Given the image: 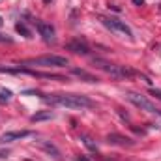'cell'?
<instances>
[{
    "label": "cell",
    "instance_id": "2",
    "mask_svg": "<svg viewBox=\"0 0 161 161\" xmlns=\"http://www.w3.org/2000/svg\"><path fill=\"white\" fill-rule=\"evenodd\" d=\"M92 62H94L96 68H99L101 71H105V73H109L111 77H116V79H131L133 75H137L131 68H127V66H118V64H111V62H107V60H103V58H94Z\"/></svg>",
    "mask_w": 161,
    "mask_h": 161
},
{
    "label": "cell",
    "instance_id": "7",
    "mask_svg": "<svg viewBox=\"0 0 161 161\" xmlns=\"http://www.w3.org/2000/svg\"><path fill=\"white\" fill-rule=\"evenodd\" d=\"M38 146H40V148L45 152V154H47V156H51L53 159L62 161V154H60V150H58L53 142H49V141H40V142H38Z\"/></svg>",
    "mask_w": 161,
    "mask_h": 161
},
{
    "label": "cell",
    "instance_id": "22",
    "mask_svg": "<svg viewBox=\"0 0 161 161\" xmlns=\"http://www.w3.org/2000/svg\"><path fill=\"white\" fill-rule=\"evenodd\" d=\"M0 26H2V17H0Z\"/></svg>",
    "mask_w": 161,
    "mask_h": 161
},
{
    "label": "cell",
    "instance_id": "10",
    "mask_svg": "<svg viewBox=\"0 0 161 161\" xmlns=\"http://www.w3.org/2000/svg\"><path fill=\"white\" fill-rule=\"evenodd\" d=\"M66 49H68V51H71V53H75V54H88V53H90L88 45H86L84 41H80V40L69 41V43L66 45Z\"/></svg>",
    "mask_w": 161,
    "mask_h": 161
},
{
    "label": "cell",
    "instance_id": "12",
    "mask_svg": "<svg viewBox=\"0 0 161 161\" xmlns=\"http://www.w3.org/2000/svg\"><path fill=\"white\" fill-rule=\"evenodd\" d=\"M51 118H54V114L51 113V111H41V113H36L34 116H30V120L32 122H41V120H51Z\"/></svg>",
    "mask_w": 161,
    "mask_h": 161
},
{
    "label": "cell",
    "instance_id": "6",
    "mask_svg": "<svg viewBox=\"0 0 161 161\" xmlns=\"http://www.w3.org/2000/svg\"><path fill=\"white\" fill-rule=\"evenodd\" d=\"M30 131H8L4 135H0V144H8V142H15V141H21L25 137H28Z\"/></svg>",
    "mask_w": 161,
    "mask_h": 161
},
{
    "label": "cell",
    "instance_id": "19",
    "mask_svg": "<svg viewBox=\"0 0 161 161\" xmlns=\"http://www.w3.org/2000/svg\"><path fill=\"white\" fill-rule=\"evenodd\" d=\"M75 161H90V159H88L86 156H77V159H75Z\"/></svg>",
    "mask_w": 161,
    "mask_h": 161
},
{
    "label": "cell",
    "instance_id": "11",
    "mask_svg": "<svg viewBox=\"0 0 161 161\" xmlns=\"http://www.w3.org/2000/svg\"><path fill=\"white\" fill-rule=\"evenodd\" d=\"M71 73H73L75 77H79V79L86 80V82H99V79H97L96 75H92V73H88V71H84V69H79V68H73Z\"/></svg>",
    "mask_w": 161,
    "mask_h": 161
},
{
    "label": "cell",
    "instance_id": "15",
    "mask_svg": "<svg viewBox=\"0 0 161 161\" xmlns=\"http://www.w3.org/2000/svg\"><path fill=\"white\" fill-rule=\"evenodd\" d=\"M11 90H0V101H9L11 99Z\"/></svg>",
    "mask_w": 161,
    "mask_h": 161
},
{
    "label": "cell",
    "instance_id": "18",
    "mask_svg": "<svg viewBox=\"0 0 161 161\" xmlns=\"http://www.w3.org/2000/svg\"><path fill=\"white\" fill-rule=\"evenodd\" d=\"M8 156H9V152H8V150H0V159H6Z\"/></svg>",
    "mask_w": 161,
    "mask_h": 161
},
{
    "label": "cell",
    "instance_id": "14",
    "mask_svg": "<svg viewBox=\"0 0 161 161\" xmlns=\"http://www.w3.org/2000/svg\"><path fill=\"white\" fill-rule=\"evenodd\" d=\"M80 139H82V142H84V146L90 150V152H97V144L88 137V135H80Z\"/></svg>",
    "mask_w": 161,
    "mask_h": 161
},
{
    "label": "cell",
    "instance_id": "8",
    "mask_svg": "<svg viewBox=\"0 0 161 161\" xmlns=\"http://www.w3.org/2000/svg\"><path fill=\"white\" fill-rule=\"evenodd\" d=\"M36 26H38L40 36L45 41H53V40H54V26H53L51 23H43V21H40Z\"/></svg>",
    "mask_w": 161,
    "mask_h": 161
},
{
    "label": "cell",
    "instance_id": "13",
    "mask_svg": "<svg viewBox=\"0 0 161 161\" xmlns=\"http://www.w3.org/2000/svg\"><path fill=\"white\" fill-rule=\"evenodd\" d=\"M15 30H17L21 36H25L26 40H30V38H32V32H30V28H28L25 23H17V25H15Z\"/></svg>",
    "mask_w": 161,
    "mask_h": 161
},
{
    "label": "cell",
    "instance_id": "23",
    "mask_svg": "<svg viewBox=\"0 0 161 161\" xmlns=\"http://www.w3.org/2000/svg\"><path fill=\"white\" fill-rule=\"evenodd\" d=\"M159 116H161V111H159Z\"/></svg>",
    "mask_w": 161,
    "mask_h": 161
},
{
    "label": "cell",
    "instance_id": "20",
    "mask_svg": "<svg viewBox=\"0 0 161 161\" xmlns=\"http://www.w3.org/2000/svg\"><path fill=\"white\" fill-rule=\"evenodd\" d=\"M133 2H135L137 6H142V4H144V0H133Z\"/></svg>",
    "mask_w": 161,
    "mask_h": 161
},
{
    "label": "cell",
    "instance_id": "16",
    "mask_svg": "<svg viewBox=\"0 0 161 161\" xmlns=\"http://www.w3.org/2000/svg\"><path fill=\"white\" fill-rule=\"evenodd\" d=\"M150 94H152V96H156V97H158V99L161 101V90H156V88H152V90H150Z\"/></svg>",
    "mask_w": 161,
    "mask_h": 161
},
{
    "label": "cell",
    "instance_id": "5",
    "mask_svg": "<svg viewBox=\"0 0 161 161\" xmlns=\"http://www.w3.org/2000/svg\"><path fill=\"white\" fill-rule=\"evenodd\" d=\"M101 23L111 30V32H114L116 36H122V38H127V40H133V32H131V28L120 21V19H116V17H101Z\"/></svg>",
    "mask_w": 161,
    "mask_h": 161
},
{
    "label": "cell",
    "instance_id": "3",
    "mask_svg": "<svg viewBox=\"0 0 161 161\" xmlns=\"http://www.w3.org/2000/svg\"><path fill=\"white\" fill-rule=\"evenodd\" d=\"M19 66H43V68H66L68 66V58L66 56H58V54H45L38 58H28L25 62H21Z\"/></svg>",
    "mask_w": 161,
    "mask_h": 161
},
{
    "label": "cell",
    "instance_id": "4",
    "mask_svg": "<svg viewBox=\"0 0 161 161\" xmlns=\"http://www.w3.org/2000/svg\"><path fill=\"white\" fill-rule=\"evenodd\" d=\"M125 97H127V101L129 103H133L137 109H141V111H146V113H150V114H158L159 116V111L146 96H142V94H137V92H127L125 94Z\"/></svg>",
    "mask_w": 161,
    "mask_h": 161
},
{
    "label": "cell",
    "instance_id": "17",
    "mask_svg": "<svg viewBox=\"0 0 161 161\" xmlns=\"http://www.w3.org/2000/svg\"><path fill=\"white\" fill-rule=\"evenodd\" d=\"M11 38H9V36H2V34H0V43H11Z\"/></svg>",
    "mask_w": 161,
    "mask_h": 161
},
{
    "label": "cell",
    "instance_id": "21",
    "mask_svg": "<svg viewBox=\"0 0 161 161\" xmlns=\"http://www.w3.org/2000/svg\"><path fill=\"white\" fill-rule=\"evenodd\" d=\"M43 2H45V4H51V0H43Z\"/></svg>",
    "mask_w": 161,
    "mask_h": 161
},
{
    "label": "cell",
    "instance_id": "9",
    "mask_svg": "<svg viewBox=\"0 0 161 161\" xmlns=\"http://www.w3.org/2000/svg\"><path fill=\"white\" fill-rule=\"evenodd\" d=\"M107 142L118 144V146H133V144H135V141H131L129 137H124L120 133H109V135H107Z\"/></svg>",
    "mask_w": 161,
    "mask_h": 161
},
{
    "label": "cell",
    "instance_id": "1",
    "mask_svg": "<svg viewBox=\"0 0 161 161\" xmlns=\"http://www.w3.org/2000/svg\"><path fill=\"white\" fill-rule=\"evenodd\" d=\"M43 101L56 105V107H66V109H92L94 101L88 96L80 94H49L41 97Z\"/></svg>",
    "mask_w": 161,
    "mask_h": 161
}]
</instances>
